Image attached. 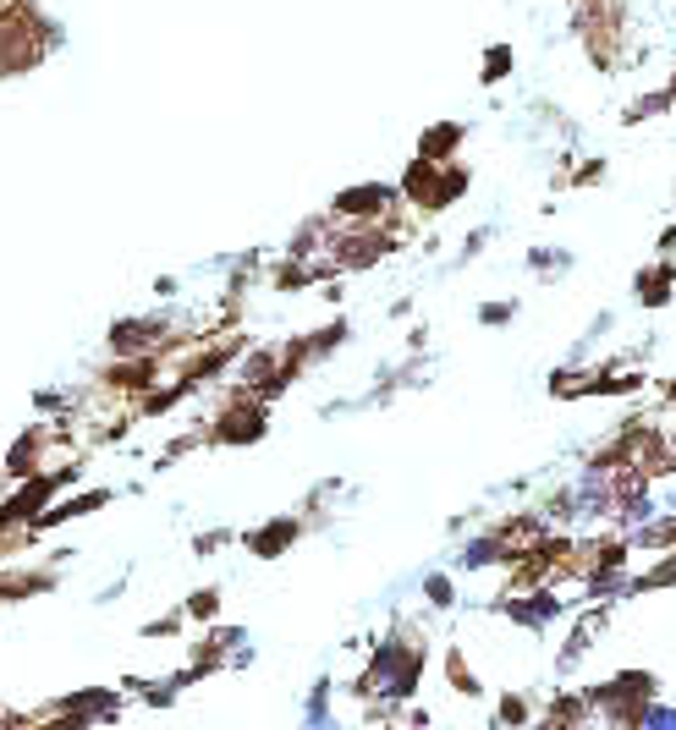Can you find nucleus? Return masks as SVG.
Instances as JSON below:
<instances>
[{
    "mask_svg": "<svg viewBox=\"0 0 676 730\" xmlns=\"http://www.w3.org/2000/svg\"><path fill=\"white\" fill-rule=\"evenodd\" d=\"M396 192H402V204H407L418 220H435V215L457 209V204L474 192V165H468V159H446V165L407 159L402 176H396Z\"/></svg>",
    "mask_w": 676,
    "mask_h": 730,
    "instance_id": "f257e3e1",
    "label": "nucleus"
},
{
    "mask_svg": "<svg viewBox=\"0 0 676 730\" xmlns=\"http://www.w3.org/2000/svg\"><path fill=\"white\" fill-rule=\"evenodd\" d=\"M264 435H270V407L253 390L226 385V396L204 418V445H259Z\"/></svg>",
    "mask_w": 676,
    "mask_h": 730,
    "instance_id": "f03ea898",
    "label": "nucleus"
},
{
    "mask_svg": "<svg viewBox=\"0 0 676 730\" xmlns=\"http://www.w3.org/2000/svg\"><path fill=\"white\" fill-rule=\"evenodd\" d=\"M396 253H402V237L385 220L379 226H336L331 242H325V259L336 264L341 275H363V270H374V264H385Z\"/></svg>",
    "mask_w": 676,
    "mask_h": 730,
    "instance_id": "7ed1b4c3",
    "label": "nucleus"
},
{
    "mask_svg": "<svg viewBox=\"0 0 676 730\" xmlns=\"http://www.w3.org/2000/svg\"><path fill=\"white\" fill-rule=\"evenodd\" d=\"M346 341H352V324H346V319H325L320 330H303V335L281 341V390H292L309 368L331 363Z\"/></svg>",
    "mask_w": 676,
    "mask_h": 730,
    "instance_id": "20e7f679",
    "label": "nucleus"
},
{
    "mask_svg": "<svg viewBox=\"0 0 676 730\" xmlns=\"http://www.w3.org/2000/svg\"><path fill=\"white\" fill-rule=\"evenodd\" d=\"M391 209H402V192H396V181H352V187H341L336 198H331V220L336 226H379Z\"/></svg>",
    "mask_w": 676,
    "mask_h": 730,
    "instance_id": "39448f33",
    "label": "nucleus"
},
{
    "mask_svg": "<svg viewBox=\"0 0 676 730\" xmlns=\"http://www.w3.org/2000/svg\"><path fill=\"white\" fill-rule=\"evenodd\" d=\"M303 517L292 511V517H270V522H259V528H248V533H237L242 539V550L253 555V561H281V555H292L298 544H303Z\"/></svg>",
    "mask_w": 676,
    "mask_h": 730,
    "instance_id": "423d86ee",
    "label": "nucleus"
},
{
    "mask_svg": "<svg viewBox=\"0 0 676 730\" xmlns=\"http://www.w3.org/2000/svg\"><path fill=\"white\" fill-rule=\"evenodd\" d=\"M496 609L517 626H528V632H544L566 615V598H561V587H533V593H517V598H496Z\"/></svg>",
    "mask_w": 676,
    "mask_h": 730,
    "instance_id": "0eeeda50",
    "label": "nucleus"
},
{
    "mask_svg": "<svg viewBox=\"0 0 676 730\" xmlns=\"http://www.w3.org/2000/svg\"><path fill=\"white\" fill-rule=\"evenodd\" d=\"M116 500V489H83V494H66V500H55L28 533L33 539H44V533H55V528H66V522H77V517H94V511H105Z\"/></svg>",
    "mask_w": 676,
    "mask_h": 730,
    "instance_id": "6e6552de",
    "label": "nucleus"
},
{
    "mask_svg": "<svg viewBox=\"0 0 676 730\" xmlns=\"http://www.w3.org/2000/svg\"><path fill=\"white\" fill-rule=\"evenodd\" d=\"M633 302L649 307V313H655V307H672L676 302V259H661V253H655V259L633 275Z\"/></svg>",
    "mask_w": 676,
    "mask_h": 730,
    "instance_id": "1a4fd4ad",
    "label": "nucleus"
},
{
    "mask_svg": "<svg viewBox=\"0 0 676 730\" xmlns=\"http://www.w3.org/2000/svg\"><path fill=\"white\" fill-rule=\"evenodd\" d=\"M468 148V122H435L418 133L413 144V159H429V165H446V159H462Z\"/></svg>",
    "mask_w": 676,
    "mask_h": 730,
    "instance_id": "9d476101",
    "label": "nucleus"
},
{
    "mask_svg": "<svg viewBox=\"0 0 676 730\" xmlns=\"http://www.w3.org/2000/svg\"><path fill=\"white\" fill-rule=\"evenodd\" d=\"M457 566H462V572H496V566L507 572V566H511V550L501 544V539H496V533H490V528H479V533L462 544Z\"/></svg>",
    "mask_w": 676,
    "mask_h": 730,
    "instance_id": "9b49d317",
    "label": "nucleus"
},
{
    "mask_svg": "<svg viewBox=\"0 0 676 730\" xmlns=\"http://www.w3.org/2000/svg\"><path fill=\"white\" fill-rule=\"evenodd\" d=\"M627 544L644 550V555H672L676 550V511H655V517H644V522L627 533Z\"/></svg>",
    "mask_w": 676,
    "mask_h": 730,
    "instance_id": "f8f14e48",
    "label": "nucleus"
},
{
    "mask_svg": "<svg viewBox=\"0 0 676 730\" xmlns=\"http://www.w3.org/2000/svg\"><path fill=\"white\" fill-rule=\"evenodd\" d=\"M331 231H336V220H331V215L303 220V226L287 237V259H320V253H325V242H331Z\"/></svg>",
    "mask_w": 676,
    "mask_h": 730,
    "instance_id": "ddd939ff",
    "label": "nucleus"
},
{
    "mask_svg": "<svg viewBox=\"0 0 676 730\" xmlns=\"http://www.w3.org/2000/svg\"><path fill=\"white\" fill-rule=\"evenodd\" d=\"M511 72H517V44L511 39H490L485 55H479V83L501 88V83H511Z\"/></svg>",
    "mask_w": 676,
    "mask_h": 730,
    "instance_id": "4468645a",
    "label": "nucleus"
},
{
    "mask_svg": "<svg viewBox=\"0 0 676 730\" xmlns=\"http://www.w3.org/2000/svg\"><path fill=\"white\" fill-rule=\"evenodd\" d=\"M544 390H550V401H589V363H561V368H550Z\"/></svg>",
    "mask_w": 676,
    "mask_h": 730,
    "instance_id": "2eb2a0df",
    "label": "nucleus"
},
{
    "mask_svg": "<svg viewBox=\"0 0 676 730\" xmlns=\"http://www.w3.org/2000/svg\"><path fill=\"white\" fill-rule=\"evenodd\" d=\"M44 587H55V572H17V566H0V604L33 598V593H44Z\"/></svg>",
    "mask_w": 676,
    "mask_h": 730,
    "instance_id": "dca6fc26",
    "label": "nucleus"
},
{
    "mask_svg": "<svg viewBox=\"0 0 676 730\" xmlns=\"http://www.w3.org/2000/svg\"><path fill=\"white\" fill-rule=\"evenodd\" d=\"M666 111H672L666 88H644L638 100L622 105V127H644V122H655V116H666Z\"/></svg>",
    "mask_w": 676,
    "mask_h": 730,
    "instance_id": "f3484780",
    "label": "nucleus"
},
{
    "mask_svg": "<svg viewBox=\"0 0 676 730\" xmlns=\"http://www.w3.org/2000/svg\"><path fill=\"white\" fill-rule=\"evenodd\" d=\"M661 587H676V550L672 555H655L649 572H633V577H627V593H661ZM627 593H622V598H627Z\"/></svg>",
    "mask_w": 676,
    "mask_h": 730,
    "instance_id": "a211bd4d",
    "label": "nucleus"
},
{
    "mask_svg": "<svg viewBox=\"0 0 676 730\" xmlns=\"http://www.w3.org/2000/svg\"><path fill=\"white\" fill-rule=\"evenodd\" d=\"M522 264H528V275L555 281V275H566V270H572V253H566V248H528V253H522Z\"/></svg>",
    "mask_w": 676,
    "mask_h": 730,
    "instance_id": "6ab92c4d",
    "label": "nucleus"
},
{
    "mask_svg": "<svg viewBox=\"0 0 676 730\" xmlns=\"http://www.w3.org/2000/svg\"><path fill=\"white\" fill-rule=\"evenodd\" d=\"M605 176H611V159L589 154V159H578V165H572V187H566V192H583V187H605Z\"/></svg>",
    "mask_w": 676,
    "mask_h": 730,
    "instance_id": "aec40b11",
    "label": "nucleus"
},
{
    "mask_svg": "<svg viewBox=\"0 0 676 730\" xmlns=\"http://www.w3.org/2000/svg\"><path fill=\"white\" fill-rule=\"evenodd\" d=\"M181 615H187V620H215V615H220V587H198V593H187Z\"/></svg>",
    "mask_w": 676,
    "mask_h": 730,
    "instance_id": "412c9836",
    "label": "nucleus"
},
{
    "mask_svg": "<svg viewBox=\"0 0 676 730\" xmlns=\"http://www.w3.org/2000/svg\"><path fill=\"white\" fill-rule=\"evenodd\" d=\"M517 313H522V302H517V296H501V302H479V324H485V330H507Z\"/></svg>",
    "mask_w": 676,
    "mask_h": 730,
    "instance_id": "4be33fe9",
    "label": "nucleus"
},
{
    "mask_svg": "<svg viewBox=\"0 0 676 730\" xmlns=\"http://www.w3.org/2000/svg\"><path fill=\"white\" fill-rule=\"evenodd\" d=\"M424 598H429L435 609H451V604H457V583H451L446 572H429V577H424Z\"/></svg>",
    "mask_w": 676,
    "mask_h": 730,
    "instance_id": "5701e85b",
    "label": "nucleus"
},
{
    "mask_svg": "<svg viewBox=\"0 0 676 730\" xmlns=\"http://www.w3.org/2000/svg\"><path fill=\"white\" fill-rule=\"evenodd\" d=\"M446 681H451V687H457V692H468V698H474V692H479V681H474V670H468V659H462V654H457V648H451V654H446Z\"/></svg>",
    "mask_w": 676,
    "mask_h": 730,
    "instance_id": "b1692460",
    "label": "nucleus"
},
{
    "mask_svg": "<svg viewBox=\"0 0 676 730\" xmlns=\"http://www.w3.org/2000/svg\"><path fill=\"white\" fill-rule=\"evenodd\" d=\"M226 544H237V533H231V528H204V533L193 539V555H220Z\"/></svg>",
    "mask_w": 676,
    "mask_h": 730,
    "instance_id": "393cba45",
    "label": "nucleus"
},
{
    "mask_svg": "<svg viewBox=\"0 0 676 730\" xmlns=\"http://www.w3.org/2000/svg\"><path fill=\"white\" fill-rule=\"evenodd\" d=\"M490 237H496L490 226H479V231H468V237H462V253H457V264H468V259H479V253L490 248Z\"/></svg>",
    "mask_w": 676,
    "mask_h": 730,
    "instance_id": "a878e982",
    "label": "nucleus"
},
{
    "mask_svg": "<svg viewBox=\"0 0 676 730\" xmlns=\"http://www.w3.org/2000/svg\"><path fill=\"white\" fill-rule=\"evenodd\" d=\"M496 720H501V726H528V703H522V698H517V692H507V698H501V715H496Z\"/></svg>",
    "mask_w": 676,
    "mask_h": 730,
    "instance_id": "bb28decb",
    "label": "nucleus"
},
{
    "mask_svg": "<svg viewBox=\"0 0 676 730\" xmlns=\"http://www.w3.org/2000/svg\"><path fill=\"white\" fill-rule=\"evenodd\" d=\"M181 620H187V615L176 609V615H160V620H149L144 632H149V637H170V632H181Z\"/></svg>",
    "mask_w": 676,
    "mask_h": 730,
    "instance_id": "cd10ccee",
    "label": "nucleus"
},
{
    "mask_svg": "<svg viewBox=\"0 0 676 730\" xmlns=\"http://www.w3.org/2000/svg\"><path fill=\"white\" fill-rule=\"evenodd\" d=\"M655 253H661V259H676V220H672V226H666V231H661V242H655Z\"/></svg>",
    "mask_w": 676,
    "mask_h": 730,
    "instance_id": "c85d7f7f",
    "label": "nucleus"
},
{
    "mask_svg": "<svg viewBox=\"0 0 676 730\" xmlns=\"http://www.w3.org/2000/svg\"><path fill=\"white\" fill-rule=\"evenodd\" d=\"M407 352H429V330H424V324H413V335H407Z\"/></svg>",
    "mask_w": 676,
    "mask_h": 730,
    "instance_id": "c756f323",
    "label": "nucleus"
},
{
    "mask_svg": "<svg viewBox=\"0 0 676 730\" xmlns=\"http://www.w3.org/2000/svg\"><path fill=\"white\" fill-rule=\"evenodd\" d=\"M661 407H666V413H676V379H666V385H661Z\"/></svg>",
    "mask_w": 676,
    "mask_h": 730,
    "instance_id": "7c9ffc66",
    "label": "nucleus"
},
{
    "mask_svg": "<svg viewBox=\"0 0 676 730\" xmlns=\"http://www.w3.org/2000/svg\"><path fill=\"white\" fill-rule=\"evenodd\" d=\"M661 88H666V100H672V111H676V44H672V77H666Z\"/></svg>",
    "mask_w": 676,
    "mask_h": 730,
    "instance_id": "2f4dec72",
    "label": "nucleus"
},
{
    "mask_svg": "<svg viewBox=\"0 0 676 730\" xmlns=\"http://www.w3.org/2000/svg\"><path fill=\"white\" fill-rule=\"evenodd\" d=\"M155 296H176V275H160L155 281Z\"/></svg>",
    "mask_w": 676,
    "mask_h": 730,
    "instance_id": "473e14b6",
    "label": "nucleus"
},
{
    "mask_svg": "<svg viewBox=\"0 0 676 730\" xmlns=\"http://www.w3.org/2000/svg\"><path fill=\"white\" fill-rule=\"evenodd\" d=\"M672 28H676V11H672Z\"/></svg>",
    "mask_w": 676,
    "mask_h": 730,
    "instance_id": "72a5a7b5",
    "label": "nucleus"
},
{
    "mask_svg": "<svg viewBox=\"0 0 676 730\" xmlns=\"http://www.w3.org/2000/svg\"><path fill=\"white\" fill-rule=\"evenodd\" d=\"M566 6H578V0H566Z\"/></svg>",
    "mask_w": 676,
    "mask_h": 730,
    "instance_id": "f704fd0d",
    "label": "nucleus"
}]
</instances>
